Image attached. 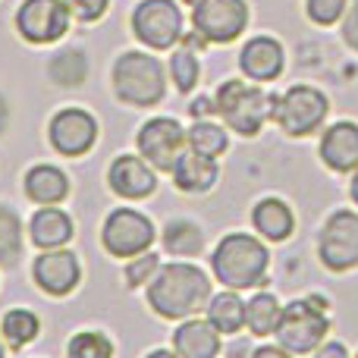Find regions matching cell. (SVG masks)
<instances>
[{"label": "cell", "instance_id": "cell-16", "mask_svg": "<svg viewBox=\"0 0 358 358\" xmlns=\"http://www.w3.org/2000/svg\"><path fill=\"white\" fill-rule=\"evenodd\" d=\"M286 66V50L277 38L271 35H258L252 41L242 44L239 50V69L245 79L252 82H273L283 76Z\"/></svg>", "mask_w": 358, "mask_h": 358}, {"label": "cell", "instance_id": "cell-32", "mask_svg": "<svg viewBox=\"0 0 358 358\" xmlns=\"http://www.w3.org/2000/svg\"><path fill=\"white\" fill-rule=\"evenodd\" d=\"M157 271H161V261H157V255L142 252V255H136V258H129V264H126V283H129L132 289H138V286H148L151 280H155Z\"/></svg>", "mask_w": 358, "mask_h": 358}, {"label": "cell", "instance_id": "cell-25", "mask_svg": "<svg viewBox=\"0 0 358 358\" xmlns=\"http://www.w3.org/2000/svg\"><path fill=\"white\" fill-rule=\"evenodd\" d=\"M161 239H164V248H167L170 255H176V258H195L204 248L201 227L192 220H170L167 227H164Z\"/></svg>", "mask_w": 358, "mask_h": 358}, {"label": "cell", "instance_id": "cell-38", "mask_svg": "<svg viewBox=\"0 0 358 358\" xmlns=\"http://www.w3.org/2000/svg\"><path fill=\"white\" fill-rule=\"evenodd\" d=\"M317 355H343V358H346V346H343V343H330V346H317Z\"/></svg>", "mask_w": 358, "mask_h": 358}, {"label": "cell", "instance_id": "cell-33", "mask_svg": "<svg viewBox=\"0 0 358 358\" xmlns=\"http://www.w3.org/2000/svg\"><path fill=\"white\" fill-rule=\"evenodd\" d=\"M349 0H305V13L315 25H334L346 16Z\"/></svg>", "mask_w": 358, "mask_h": 358}, {"label": "cell", "instance_id": "cell-19", "mask_svg": "<svg viewBox=\"0 0 358 358\" xmlns=\"http://www.w3.org/2000/svg\"><path fill=\"white\" fill-rule=\"evenodd\" d=\"M173 352L182 358H214L220 352V330L208 317H185L173 334Z\"/></svg>", "mask_w": 358, "mask_h": 358}, {"label": "cell", "instance_id": "cell-17", "mask_svg": "<svg viewBox=\"0 0 358 358\" xmlns=\"http://www.w3.org/2000/svg\"><path fill=\"white\" fill-rule=\"evenodd\" d=\"M321 161L334 173H352L358 167V123L340 120L321 136Z\"/></svg>", "mask_w": 358, "mask_h": 358}, {"label": "cell", "instance_id": "cell-30", "mask_svg": "<svg viewBox=\"0 0 358 358\" xmlns=\"http://www.w3.org/2000/svg\"><path fill=\"white\" fill-rule=\"evenodd\" d=\"M198 76H201V69H198V57L192 48H179L173 50V57H170V79L176 82V88L182 94H189L192 88L198 85Z\"/></svg>", "mask_w": 358, "mask_h": 358}, {"label": "cell", "instance_id": "cell-37", "mask_svg": "<svg viewBox=\"0 0 358 358\" xmlns=\"http://www.w3.org/2000/svg\"><path fill=\"white\" fill-rule=\"evenodd\" d=\"M6 126H10V104H6V98L0 94V136L6 132Z\"/></svg>", "mask_w": 358, "mask_h": 358}, {"label": "cell", "instance_id": "cell-27", "mask_svg": "<svg viewBox=\"0 0 358 358\" xmlns=\"http://www.w3.org/2000/svg\"><path fill=\"white\" fill-rule=\"evenodd\" d=\"M185 142H189L192 151H198V155L204 157H220L223 151L229 148V136L223 126L210 123V120H198V123H192V129L185 132Z\"/></svg>", "mask_w": 358, "mask_h": 358}, {"label": "cell", "instance_id": "cell-22", "mask_svg": "<svg viewBox=\"0 0 358 358\" xmlns=\"http://www.w3.org/2000/svg\"><path fill=\"white\" fill-rule=\"evenodd\" d=\"M25 195L35 204H60L69 198V179L54 164H38L25 173Z\"/></svg>", "mask_w": 358, "mask_h": 358}, {"label": "cell", "instance_id": "cell-5", "mask_svg": "<svg viewBox=\"0 0 358 358\" xmlns=\"http://www.w3.org/2000/svg\"><path fill=\"white\" fill-rule=\"evenodd\" d=\"M330 334V317H327V299L308 296V299H292L280 315L277 340L289 355H308L317 352Z\"/></svg>", "mask_w": 358, "mask_h": 358}, {"label": "cell", "instance_id": "cell-14", "mask_svg": "<svg viewBox=\"0 0 358 358\" xmlns=\"http://www.w3.org/2000/svg\"><path fill=\"white\" fill-rule=\"evenodd\" d=\"M31 280H35V286L41 292L63 299L69 292H76V286H79L82 264L66 248H41V255L31 264Z\"/></svg>", "mask_w": 358, "mask_h": 358}, {"label": "cell", "instance_id": "cell-6", "mask_svg": "<svg viewBox=\"0 0 358 358\" xmlns=\"http://www.w3.org/2000/svg\"><path fill=\"white\" fill-rule=\"evenodd\" d=\"M330 113V101L315 85H292L273 104V123L289 138H305L321 132L324 120Z\"/></svg>", "mask_w": 358, "mask_h": 358}, {"label": "cell", "instance_id": "cell-18", "mask_svg": "<svg viewBox=\"0 0 358 358\" xmlns=\"http://www.w3.org/2000/svg\"><path fill=\"white\" fill-rule=\"evenodd\" d=\"M170 173H173V182L179 192H185V195H204L220 179V164H217V157H204L189 148L176 157Z\"/></svg>", "mask_w": 358, "mask_h": 358}, {"label": "cell", "instance_id": "cell-28", "mask_svg": "<svg viewBox=\"0 0 358 358\" xmlns=\"http://www.w3.org/2000/svg\"><path fill=\"white\" fill-rule=\"evenodd\" d=\"M19 255H22V223L16 210L0 204V264L13 267Z\"/></svg>", "mask_w": 358, "mask_h": 358}, {"label": "cell", "instance_id": "cell-9", "mask_svg": "<svg viewBox=\"0 0 358 358\" xmlns=\"http://www.w3.org/2000/svg\"><path fill=\"white\" fill-rule=\"evenodd\" d=\"M129 22L132 35L151 50H167L182 38V10L173 0H142Z\"/></svg>", "mask_w": 358, "mask_h": 358}, {"label": "cell", "instance_id": "cell-39", "mask_svg": "<svg viewBox=\"0 0 358 358\" xmlns=\"http://www.w3.org/2000/svg\"><path fill=\"white\" fill-rule=\"evenodd\" d=\"M208 110H214V104H208V101H198L195 107H189V113H195V117H204Z\"/></svg>", "mask_w": 358, "mask_h": 358}, {"label": "cell", "instance_id": "cell-2", "mask_svg": "<svg viewBox=\"0 0 358 358\" xmlns=\"http://www.w3.org/2000/svg\"><path fill=\"white\" fill-rule=\"evenodd\" d=\"M210 271L227 289H255L271 271V252L252 233H227L210 255Z\"/></svg>", "mask_w": 358, "mask_h": 358}, {"label": "cell", "instance_id": "cell-21", "mask_svg": "<svg viewBox=\"0 0 358 358\" xmlns=\"http://www.w3.org/2000/svg\"><path fill=\"white\" fill-rule=\"evenodd\" d=\"M252 227L267 242H286L296 233V214L283 198H261L252 208Z\"/></svg>", "mask_w": 358, "mask_h": 358}, {"label": "cell", "instance_id": "cell-34", "mask_svg": "<svg viewBox=\"0 0 358 358\" xmlns=\"http://www.w3.org/2000/svg\"><path fill=\"white\" fill-rule=\"evenodd\" d=\"M69 13H73L79 22H98L101 16L107 13V6H110V0H66Z\"/></svg>", "mask_w": 358, "mask_h": 358}, {"label": "cell", "instance_id": "cell-40", "mask_svg": "<svg viewBox=\"0 0 358 358\" xmlns=\"http://www.w3.org/2000/svg\"><path fill=\"white\" fill-rule=\"evenodd\" d=\"M349 198L358 204V167L352 170V182H349Z\"/></svg>", "mask_w": 358, "mask_h": 358}, {"label": "cell", "instance_id": "cell-4", "mask_svg": "<svg viewBox=\"0 0 358 358\" xmlns=\"http://www.w3.org/2000/svg\"><path fill=\"white\" fill-rule=\"evenodd\" d=\"M273 104H277L273 94L242 79L220 82L214 94V113L223 120L229 132H239L242 138H255L264 129L267 120H273Z\"/></svg>", "mask_w": 358, "mask_h": 358}, {"label": "cell", "instance_id": "cell-11", "mask_svg": "<svg viewBox=\"0 0 358 358\" xmlns=\"http://www.w3.org/2000/svg\"><path fill=\"white\" fill-rule=\"evenodd\" d=\"M66 0H22L16 10V31L29 44H54L69 31Z\"/></svg>", "mask_w": 358, "mask_h": 358}, {"label": "cell", "instance_id": "cell-7", "mask_svg": "<svg viewBox=\"0 0 358 358\" xmlns=\"http://www.w3.org/2000/svg\"><path fill=\"white\" fill-rule=\"evenodd\" d=\"M101 245L113 258H136L155 245V223L136 208H117L104 217Z\"/></svg>", "mask_w": 358, "mask_h": 358}, {"label": "cell", "instance_id": "cell-41", "mask_svg": "<svg viewBox=\"0 0 358 358\" xmlns=\"http://www.w3.org/2000/svg\"><path fill=\"white\" fill-rule=\"evenodd\" d=\"M182 3H185V6H195V3H198V0H182Z\"/></svg>", "mask_w": 358, "mask_h": 358}, {"label": "cell", "instance_id": "cell-36", "mask_svg": "<svg viewBox=\"0 0 358 358\" xmlns=\"http://www.w3.org/2000/svg\"><path fill=\"white\" fill-rule=\"evenodd\" d=\"M289 352H286L283 346H261L255 349V358H286Z\"/></svg>", "mask_w": 358, "mask_h": 358}, {"label": "cell", "instance_id": "cell-31", "mask_svg": "<svg viewBox=\"0 0 358 358\" xmlns=\"http://www.w3.org/2000/svg\"><path fill=\"white\" fill-rule=\"evenodd\" d=\"M66 352L73 358H110L113 355V343L107 340L101 330H82L69 340Z\"/></svg>", "mask_w": 358, "mask_h": 358}, {"label": "cell", "instance_id": "cell-20", "mask_svg": "<svg viewBox=\"0 0 358 358\" xmlns=\"http://www.w3.org/2000/svg\"><path fill=\"white\" fill-rule=\"evenodd\" d=\"M29 236L38 248H63L76 236V223L57 204H41L29 220Z\"/></svg>", "mask_w": 358, "mask_h": 358}, {"label": "cell", "instance_id": "cell-23", "mask_svg": "<svg viewBox=\"0 0 358 358\" xmlns=\"http://www.w3.org/2000/svg\"><path fill=\"white\" fill-rule=\"evenodd\" d=\"M280 315H283V305L277 302L273 292H255L245 302V327L255 336H277Z\"/></svg>", "mask_w": 358, "mask_h": 358}, {"label": "cell", "instance_id": "cell-42", "mask_svg": "<svg viewBox=\"0 0 358 358\" xmlns=\"http://www.w3.org/2000/svg\"><path fill=\"white\" fill-rule=\"evenodd\" d=\"M6 352V346H3V343H0V355H3Z\"/></svg>", "mask_w": 358, "mask_h": 358}, {"label": "cell", "instance_id": "cell-29", "mask_svg": "<svg viewBox=\"0 0 358 358\" xmlns=\"http://www.w3.org/2000/svg\"><path fill=\"white\" fill-rule=\"evenodd\" d=\"M48 73L57 85H69V88L82 85V82H85V73H88L85 54H82V50H60V54H54Z\"/></svg>", "mask_w": 358, "mask_h": 358}, {"label": "cell", "instance_id": "cell-10", "mask_svg": "<svg viewBox=\"0 0 358 358\" xmlns=\"http://www.w3.org/2000/svg\"><path fill=\"white\" fill-rule=\"evenodd\" d=\"M248 3L245 0H198L192 6V29L208 44H229L245 31Z\"/></svg>", "mask_w": 358, "mask_h": 358}, {"label": "cell", "instance_id": "cell-12", "mask_svg": "<svg viewBox=\"0 0 358 358\" xmlns=\"http://www.w3.org/2000/svg\"><path fill=\"white\" fill-rule=\"evenodd\" d=\"M50 148L63 157H82L98 145V120L82 107H63L50 117L48 126Z\"/></svg>", "mask_w": 358, "mask_h": 358}, {"label": "cell", "instance_id": "cell-8", "mask_svg": "<svg viewBox=\"0 0 358 358\" xmlns=\"http://www.w3.org/2000/svg\"><path fill=\"white\" fill-rule=\"evenodd\" d=\"M317 258L327 271L346 273L358 267V210H334L317 236Z\"/></svg>", "mask_w": 358, "mask_h": 358}, {"label": "cell", "instance_id": "cell-3", "mask_svg": "<svg viewBox=\"0 0 358 358\" xmlns=\"http://www.w3.org/2000/svg\"><path fill=\"white\" fill-rule=\"evenodd\" d=\"M110 85L113 94L123 101L126 107H157L167 94V73L157 57L148 50H126L117 57L110 69Z\"/></svg>", "mask_w": 358, "mask_h": 358}, {"label": "cell", "instance_id": "cell-35", "mask_svg": "<svg viewBox=\"0 0 358 358\" xmlns=\"http://www.w3.org/2000/svg\"><path fill=\"white\" fill-rule=\"evenodd\" d=\"M343 41L358 54V0H352V6L343 16Z\"/></svg>", "mask_w": 358, "mask_h": 358}, {"label": "cell", "instance_id": "cell-26", "mask_svg": "<svg viewBox=\"0 0 358 358\" xmlns=\"http://www.w3.org/2000/svg\"><path fill=\"white\" fill-rule=\"evenodd\" d=\"M38 330H41V321H38V315L29 308H10L3 315V321H0V334L10 343V349L29 346L38 336Z\"/></svg>", "mask_w": 358, "mask_h": 358}, {"label": "cell", "instance_id": "cell-24", "mask_svg": "<svg viewBox=\"0 0 358 358\" xmlns=\"http://www.w3.org/2000/svg\"><path fill=\"white\" fill-rule=\"evenodd\" d=\"M208 321L214 324L220 334H239L242 324H245V302L236 296V289L217 292L208 302Z\"/></svg>", "mask_w": 358, "mask_h": 358}, {"label": "cell", "instance_id": "cell-1", "mask_svg": "<svg viewBox=\"0 0 358 358\" xmlns=\"http://www.w3.org/2000/svg\"><path fill=\"white\" fill-rule=\"evenodd\" d=\"M210 302V280L198 264L173 261L164 264L148 283V308L167 321H185Z\"/></svg>", "mask_w": 358, "mask_h": 358}, {"label": "cell", "instance_id": "cell-13", "mask_svg": "<svg viewBox=\"0 0 358 358\" xmlns=\"http://www.w3.org/2000/svg\"><path fill=\"white\" fill-rule=\"evenodd\" d=\"M138 155L151 164L155 170H173L176 157L185 151V129L173 117H155L138 129L136 136Z\"/></svg>", "mask_w": 358, "mask_h": 358}, {"label": "cell", "instance_id": "cell-15", "mask_svg": "<svg viewBox=\"0 0 358 358\" xmlns=\"http://www.w3.org/2000/svg\"><path fill=\"white\" fill-rule=\"evenodd\" d=\"M107 185H110L113 195L126 198V201H142V198L155 195L157 176L155 167L142 155H120L107 167Z\"/></svg>", "mask_w": 358, "mask_h": 358}]
</instances>
